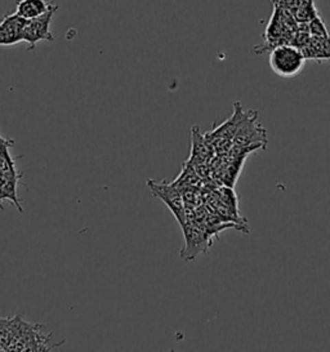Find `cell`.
I'll return each instance as SVG.
<instances>
[{
    "mask_svg": "<svg viewBox=\"0 0 330 352\" xmlns=\"http://www.w3.org/2000/svg\"><path fill=\"white\" fill-rule=\"evenodd\" d=\"M10 340V319H0V351H8Z\"/></svg>",
    "mask_w": 330,
    "mask_h": 352,
    "instance_id": "11",
    "label": "cell"
},
{
    "mask_svg": "<svg viewBox=\"0 0 330 352\" xmlns=\"http://www.w3.org/2000/svg\"><path fill=\"white\" fill-rule=\"evenodd\" d=\"M278 1L285 10H288L292 14H294L311 0H278Z\"/></svg>",
    "mask_w": 330,
    "mask_h": 352,
    "instance_id": "12",
    "label": "cell"
},
{
    "mask_svg": "<svg viewBox=\"0 0 330 352\" xmlns=\"http://www.w3.org/2000/svg\"><path fill=\"white\" fill-rule=\"evenodd\" d=\"M268 63L272 72L278 76L294 78L303 70L306 57L297 47L292 44H283L270 51Z\"/></svg>",
    "mask_w": 330,
    "mask_h": 352,
    "instance_id": "3",
    "label": "cell"
},
{
    "mask_svg": "<svg viewBox=\"0 0 330 352\" xmlns=\"http://www.w3.org/2000/svg\"><path fill=\"white\" fill-rule=\"evenodd\" d=\"M147 185L151 188L155 197L163 200L166 204V207L170 209V212L175 214V217L177 218V221L179 222L181 226H184L188 222L185 200H184L182 192L178 187L175 186L173 184L168 185L165 182L159 184L155 181H148Z\"/></svg>",
    "mask_w": 330,
    "mask_h": 352,
    "instance_id": "5",
    "label": "cell"
},
{
    "mask_svg": "<svg viewBox=\"0 0 330 352\" xmlns=\"http://www.w3.org/2000/svg\"><path fill=\"white\" fill-rule=\"evenodd\" d=\"M307 25V29L311 34V36H330V32L324 21L320 19V16L315 17L314 20H311Z\"/></svg>",
    "mask_w": 330,
    "mask_h": 352,
    "instance_id": "10",
    "label": "cell"
},
{
    "mask_svg": "<svg viewBox=\"0 0 330 352\" xmlns=\"http://www.w3.org/2000/svg\"><path fill=\"white\" fill-rule=\"evenodd\" d=\"M53 4L54 1L45 0H19L14 13L25 20H32L50 11Z\"/></svg>",
    "mask_w": 330,
    "mask_h": 352,
    "instance_id": "9",
    "label": "cell"
},
{
    "mask_svg": "<svg viewBox=\"0 0 330 352\" xmlns=\"http://www.w3.org/2000/svg\"><path fill=\"white\" fill-rule=\"evenodd\" d=\"M57 10L58 6L54 3L50 11L36 19L26 21L22 32V42L29 44V51H32L39 42H54L51 32V22Z\"/></svg>",
    "mask_w": 330,
    "mask_h": 352,
    "instance_id": "4",
    "label": "cell"
},
{
    "mask_svg": "<svg viewBox=\"0 0 330 352\" xmlns=\"http://www.w3.org/2000/svg\"><path fill=\"white\" fill-rule=\"evenodd\" d=\"M300 51L306 60L316 63L330 61V36H311L309 44Z\"/></svg>",
    "mask_w": 330,
    "mask_h": 352,
    "instance_id": "8",
    "label": "cell"
},
{
    "mask_svg": "<svg viewBox=\"0 0 330 352\" xmlns=\"http://www.w3.org/2000/svg\"><path fill=\"white\" fill-rule=\"evenodd\" d=\"M25 19L16 13L7 14L0 21V47L14 45L22 42V32L26 25Z\"/></svg>",
    "mask_w": 330,
    "mask_h": 352,
    "instance_id": "7",
    "label": "cell"
},
{
    "mask_svg": "<svg viewBox=\"0 0 330 352\" xmlns=\"http://www.w3.org/2000/svg\"><path fill=\"white\" fill-rule=\"evenodd\" d=\"M39 328V325L30 324L21 316L10 319L8 351H44L53 349V346H50L51 336Z\"/></svg>",
    "mask_w": 330,
    "mask_h": 352,
    "instance_id": "2",
    "label": "cell"
},
{
    "mask_svg": "<svg viewBox=\"0 0 330 352\" xmlns=\"http://www.w3.org/2000/svg\"><path fill=\"white\" fill-rule=\"evenodd\" d=\"M185 234V248L181 252V257L185 261L195 259L200 253H206L212 247V236L201 225L188 221L182 226Z\"/></svg>",
    "mask_w": 330,
    "mask_h": 352,
    "instance_id": "6",
    "label": "cell"
},
{
    "mask_svg": "<svg viewBox=\"0 0 330 352\" xmlns=\"http://www.w3.org/2000/svg\"><path fill=\"white\" fill-rule=\"evenodd\" d=\"M274 1V13L268 22L267 29L265 32V43L261 47H256L254 52L258 54L270 52L275 47L283 44H292V41L298 32V22L294 20L293 14L285 10L278 0Z\"/></svg>",
    "mask_w": 330,
    "mask_h": 352,
    "instance_id": "1",
    "label": "cell"
}]
</instances>
